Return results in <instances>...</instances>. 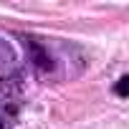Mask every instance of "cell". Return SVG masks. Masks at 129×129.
Returning <instances> with one entry per match:
<instances>
[{
  "instance_id": "1",
  "label": "cell",
  "mask_w": 129,
  "mask_h": 129,
  "mask_svg": "<svg viewBox=\"0 0 129 129\" xmlns=\"http://www.w3.org/2000/svg\"><path fill=\"white\" fill-rule=\"evenodd\" d=\"M23 46H25V53H28V61L33 63V66L38 69V71H51L53 69V58H51V53L38 43V41H33V38H25L23 41Z\"/></svg>"
},
{
  "instance_id": "2",
  "label": "cell",
  "mask_w": 129,
  "mask_h": 129,
  "mask_svg": "<svg viewBox=\"0 0 129 129\" xmlns=\"http://www.w3.org/2000/svg\"><path fill=\"white\" fill-rule=\"evenodd\" d=\"M126 91H129V76H121V79H119V84H116V94L124 99V96H126Z\"/></svg>"
},
{
  "instance_id": "3",
  "label": "cell",
  "mask_w": 129,
  "mask_h": 129,
  "mask_svg": "<svg viewBox=\"0 0 129 129\" xmlns=\"http://www.w3.org/2000/svg\"><path fill=\"white\" fill-rule=\"evenodd\" d=\"M0 129H3V121H0Z\"/></svg>"
}]
</instances>
